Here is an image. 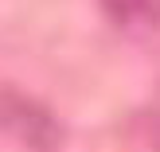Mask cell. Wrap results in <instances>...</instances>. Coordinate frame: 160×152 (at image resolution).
I'll list each match as a JSON object with an SVG mask.
<instances>
[{"label": "cell", "mask_w": 160, "mask_h": 152, "mask_svg": "<svg viewBox=\"0 0 160 152\" xmlns=\"http://www.w3.org/2000/svg\"><path fill=\"white\" fill-rule=\"evenodd\" d=\"M0 133L31 152H59L62 148L59 117L20 90H0Z\"/></svg>", "instance_id": "obj_1"}]
</instances>
